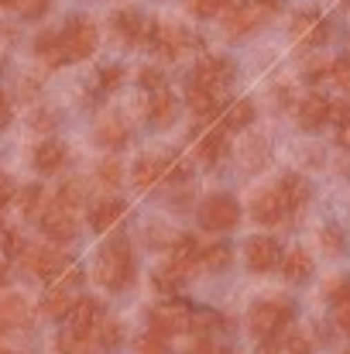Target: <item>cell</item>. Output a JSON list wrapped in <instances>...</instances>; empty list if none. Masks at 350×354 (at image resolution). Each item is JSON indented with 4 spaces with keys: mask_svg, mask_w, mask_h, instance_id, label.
<instances>
[{
    "mask_svg": "<svg viewBox=\"0 0 350 354\" xmlns=\"http://www.w3.org/2000/svg\"><path fill=\"white\" fill-rule=\"evenodd\" d=\"M0 354H14V351H10V348H0Z\"/></svg>",
    "mask_w": 350,
    "mask_h": 354,
    "instance_id": "obj_54",
    "label": "cell"
},
{
    "mask_svg": "<svg viewBox=\"0 0 350 354\" xmlns=\"http://www.w3.org/2000/svg\"><path fill=\"white\" fill-rule=\"evenodd\" d=\"M120 80H124V69H120V66H110V69L100 73V86H104V90H114Z\"/></svg>",
    "mask_w": 350,
    "mask_h": 354,
    "instance_id": "obj_45",
    "label": "cell"
},
{
    "mask_svg": "<svg viewBox=\"0 0 350 354\" xmlns=\"http://www.w3.org/2000/svg\"><path fill=\"white\" fill-rule=\"evenodd\" d=\"M35 52H38V55L48 62V66H62V62H66L59 35H38V41H35Z\"/></svg>",
    "mask_w": 350,
    "mask_h": 354,
    "instance_id": "obj_34",
    "label": "cell"
},
{
    "mask_svg": "<svg viewBox=\"0 0 350 354\" xmlns=\"http://www.w3.org/2000/svg\"><path fill=\"white\" fill-rule=\"evenodd\" d=\"M66 162H69V148H66L59 138H48V141H41V145L31 151V165H35L41 176H55Z\"/></svg>",
    "mask_w": 350,
    "mask_h": 354,
    "instance_id": "obj_19",
    "label": "cell"
},
{
    "mask_svg": "<svg viewBox=\"0 0 350 354\" xmlns=\"http://www.w3.org/2000/svg\"><path fill=\"white\" fill-rule=\"evenodd\" d=\"M330 80H333L344 93H350V59H337V62H330Z\"/></svg>",
    "mask_w": 350,
    "mask_h": 354,
    "instance_id": "obj_40",
    "label": "cell"
},
{
    "mask_svg": "<svg viewBox=\"0 0 350 354\" xmlns=\"http://www.w3.org/2000/svg\"><path fill=\"white\" fill-rule=\"evenodd\" d=\"M97 141L104 145V148H110V151H120V148H127V141H130V127L124 124L120 118H104L100 120V127H97Z\"/></svg>",
    "mask_w": 350,
    "mask_h": 354,
    "instance_id": "obj_27",
    "label": "cell"
},
{
    "mask_svg": "<svg viewBox=\"0 0 350 354\" xmlns=\"http://www.w3.org/2000/svg\"><path fill=\"white\" fill-rule=\"evenodd\" d=\"M333 324H337V330H340V334H347L350 337V299L333 303Z\"/></svg>",
    "mask_w": 350,
    "mask_h": 354,
    "instance_id": "obj_42",
    "label": "cell"
},
{
    "mask_svg": "<svg viewBox=\"0 0 350 354\" xmlns=\"http://www.w3.org/2000/svg\"><path fill=\"white\" fill-rule=\"evenodd\" d=\"M186 354H217V344H213V337L200 334V337L189 344V351H186Z\"/></svg>",
    "mask_w": 350,
    "mask_h": 354,
    "instance_id": "obj_44",
    "label": "cell"
},
{
    "mask_svg": "<svg viewBox=\"0 0 350 354\" xmlns=\"http://www.w3.org/2000/svg\"><path fill=\"white\" fill-rule=\"evenodd\" d=\"M38 224H41L45 237H48V241H55V244H66V241H72V237H76V214H72L69 207L55 203V200L38 214Z\"/></svg>",
    "mask_w": 350,
    "mask_h": 354,
    "instance_id": "obj_15",
    "label": "cell"
},
{
    "mask_svg": "<svg viewBox=\"0 0 350 354\" xmlns=\"http://www.w3.org/2000/svg\"><path fill=\"white\" fill-rule=\"evenodd\" d=\"M175 118H179V100L165 86L151 90V97H148V120L155 127H168V124H175Z\"/></svg>",
    "mask_w": 350,
    "mask_h": 354,
    "instance_id": "obj_24",
    "label": "cell"
},
{
    "mask_svg": "<svg viewBox=\"0 0 350 354\" xmlns=\"http://www.w3.org/2000/svg\"><path fill=\"white\" fill-rule=\"evenodd\" d=\"M134 354H172V348H168V337L165 334L148 330V334H141L134 341Z\"/></svg>",
    "mask_w": 350,
    "mask_h": 354,
    "instance_id": "obj_35",
    "label": "cell"
},
{
    "mask_svg": "<svg viewBox=\"0 0 350 354\" xmlns=\"http://www.w3.org/2000/svg\"><path fill=\"white\" fill-rule=\"evenodd\" d=\"M233 265V248L227 241H213L200 251V268L203 272H227Z\"/></svg>",
    "mask_w": 350,
    "mask_h": 354,
    "instance_id": "obj_28",
    "label": "cell"
},
{
    "mask_svg": "<svg viewBox=\"0 0 350 354\" xmlns=\"http://www.w3.org/2000/svg\"><path fill=\"white\" fill-rule=\"evenodd\" d=\"M110 28H114V35L130 48V45H144V35H148V21H144V14L141 10H134V7H120L110 14Z\"/></svg>",
    "mask_w": 350,
    "mask_h": 354,
    "instance_id": "obj_17",
    "label": "cell"
},
{
    "mask_svg": "<svg viewBox=\"0 0 350 354\" xmlns=\"http://www.w3.org/2000/svg\"><path fill=\"white\" fill-rule=\"evenodd\" d=\"M55 203H62V207H69L72 214L86 203V186H83V179H66L62 186H59V193H55Z\"/></svg>",
    "mask_w": 350,
    "mask_h": 354,
    "instance_id": "obj_32",
    "label": "cell"
},
{
    "mask_svg": "<svg viewBox=\"0 0 350 354\" xmlns=\"http://www.w3.org/2000/svg\"><path fill=\"white\" fill-rule=\"evenodd\" d=\"M7 124H10V100L0 93V131H3Z\"/></svg>",
    "mask_w": 350,
    "mask_h": 354,
    "instance_id": "obj_50",
    "label": "cell"
},
{
    "mask_svg": "<svg viewBox=\"0 0 350 354\" xmlns=\"http://www.w3.org/2000/svg\"><path fill=\"white\" fill-rule=\"evenodd\" d=\"M313 189L302 176H282L275 186H264L251 196L247 210H251V221L261 224V227H278L282 221L295 217L306 203H309Z\"/></svg>",
    "mask_w": 350,
    "mask_h": 354,
    "instance_id": "obj_1",
    "label": "cell"
},
{
    "mask_svg": "<svg viewBox=\"0 0 350 354\" xmlns=\"http://www.w3.org/2000/svg\"><path fill=\"white\" fill-rule=\"evenodd\" d=\"M55 354H100V348L93 337H76V334L62 330L55 341Z\"/></svg>",
    "mask_w": 350,
    "mask_h": 354,
    "instance_id": "obj_31",
    "label": "cell"
},
{
    "mask_svg": "<svg viewBox=\"0 0 350 354\" xmlns=\"http://www.w3.org/2000/svg\"><path fill=\"white\" fill-rule=\"evenodd\" d=\"M28 320H31V310H28L24 296H17V292L0 296V334L21 330V327H28Z\"/></svg>",
    "mask_w": 350,
    "mask_h": 354,
    "instance_id": "obj_22",
    "label": "cell"
},
{
    "mask_svg": "<svg viewBox=\"0 0 350 354\" xmlns=\"http://www.w3.org/2000/svg\"><path fill=\"white\" fill-rule=\"evenodd\" d=\"M144 45H148L151 52H158L162 59L175 62V59H182V55L196 45V35L186 31L182 24H172V21H162V24H158V21H148Z\"/></svg>",
    "mask_w": 350,
    "mask_h": 354,
    "instance_id": "obj_6",
    "label": "cell"
},
{
    "mask_svg": "<svg viewBox=\"0 0 350 354\" xmlns=\"http://www.w3.org/2000/svg\"><path fill=\"white\" fill-rule=\"evenodd\" d=\"M282 0H231L224 7V31L231 38H244L251 31H257L271 14H278Z\"/></svg>",
    "mask_w": 350,
    "mask_h": 354,
    "instance_id": "obj_5",
    "label": "cell"
},
{
    "mask_svg": "<svg viewBox=\"0 0 350 354\" xmlns=\"http://www.w3.org/2000/svg\"><path fill=\"white\" fill-rule=\"evenodd\" d=\"M17 210H21L24 217H38V214L45 210V189H41L38 183L24 186V189L17 193Z\"/></svg>",
    "mask_w": 350,
    "mask_h": 354,
    "instance_id": "obj_33",
    "label": "cell"
},
{
    "mask_svg": "<svg viewBox=\"0 0 350 354\" xmlns=\"http://www.w3.org/2000/svg\"><path fill=\"white\" fill-rule=\"evenodd\" d=\"M196 221L206 234H231L233 227L240 224V203L227 196V193H213L200 203Z\"/></svg>",
    "mask_w": 350,
    "mask_h": 354,
    "instance_id": "obj_7",
    "label": "cell"
},
{
    "mask_svg": "<svg viewBox=\"0 0 350 354\" xmlns=\"http://www.w3.org/2000/svg\"><path fill=\"white\" fill-rule=\"evenodd\" d=\"M21 265H24V272H28V275H35V279H55V275H62L72 261H69L62 251H55V248L41 244V248H24Z\"/></svg>",
    "mask_w": 350,
    "mask_h": 354,
    "instance_id": "obj_13",
    "label": "cell"
},
{
    "mask_svg": "<svg viewBox=\"0 0 350 354\" xmlns=\"http://www.w3.org/2000/svg\"><path fill=\"white\" fill-rule=\"evenodd\" d=\"M282 275L292 282V286H302L309 275H313V254L306 248H292L289 254H282Z\"/></svg>",
    "mask_w": 350,
    "mask_h": 354,
    "instance_id": "obj_25",
    "label": "cell"
},
{
    "mask_svg": "<svg viewBox=\"0 0 350 354\" xmlns=\"http://www.w3.org/2000/svg\"><path fill=\"white\" fill-rule=\"evenodd\" d=\"M327 35H330V28H327V21H323L320 14H313V10L295 14V21H292V38H295V41L316 48V45L327 41Z\"/></svg>",
    "mask_w": 350,
    "mask_h": 354,
    "instance_id": "obj_20",
    "label": "cell"
},
{
    "mask_svg": "<svg viewBox=\"0 0 350 354\" xmlns=\"http://www.w3.org/2000/svg\"><path fill=\"white\" fill-rule=\"evenodd\" d=\"M148 324H151V330H158V334H165V337L186 334V330L193 327V310H189V303H182V299H165V303H158V306L148 313Z\"/></svg>",
    "mask_w": 350,
    "mask_h": 354,
    "instance_id": "obj_10",
    "label": "cell"
},
{
    "mask_svg": "<svg viewBox=\"0 0 350 354\" xmlns=\"http://www.w3.org/2000/svg\"><path fill=\"white\" fill-rule=\"evenodd\" d=\"M227 3L231 0H186V10L193 17H217V14H224Z\"/></svg>",
    "mask_w": 350,
    "mask_h": 354,
    "instance_id": "obj_38",
    "label": "cell"
},
{
    "mask_svg": "<svg viewBox=\"0 0 350 354\" xmlns=\"http://www.w3.org/2000/svg\"><path fill=\"white\" fill-rule=\"evenodd\" d=\"M327 76H330V66H327V62H309V66H306V80H309V83H320V80H327Z\"/></svg>",
    "mask_w": 350,
    "mask_h": 354,
    "instance_id": "obj_47",
    "label": "cell"
},
{
    "mask_svg": "<svg viewBox=\"0 0 350 354\" xmlns=\"http://www.w3.org/2000/svg\"><path fill=\"white\" fill-rule=\"evenodd\" d=\"M48 7H52V0H14L10 10H17L24 21H38V17L48 14Z\"/></svg>",
    "mask_w": 350,
    "mask_h": 354,
    "instance_id": "obj_37",
    "label": "cell"
},
{
    "mask_svg": "<svg viewBox=\"0 0 350 354\" xmlns=\"http://www.w3.org/2000/svg\"><path fill=\"white\" fill-rule=\"evenodd\" d=\"M24 237L17 234V231H0V251L7 254V258H21L24 254Z\"/></svg>",
    "mask_w": 350,
    "mask_h": 354,
    "instance_id": "obj_39",
    "label": "cell"
},
{
    "mask_svg": "<svg viewBox=\"0 0 350 354\" xmlns=\"http://www.w3.org/2000/svg\"><path fill=\"white\" fill-rule=\"evenodd\" d=\"M10 200H14V183H10V176L0 172V210H3Z\"/></svg>",
    "mask_w": 350,
    "mask_h": 354,
    "instance_id": "obj_48",
    "label": "cell"
},
{
    "mask_svg": "<svg viewBox=\"0 0 350 354\" xmlns=\"http://www.w3.org/2000/svg\"><path fill=\"white\" fill-rule=\"evenodd\" d=\"M295 118H299V124H302L306 131H320V127L330 120V100H327L323 93H309V97L299 100Z\"/></svg>",
    "mask_w": 350,
    "mask_h": 354,
    "instance_id": "obj_23",
    "label": "cell"
},
{
    "mask_svg": "<svg viewBox=\"0 0 350 354\" xmlns=\"http://www.w3.org/2000/svg\"><path fill=\"white\" fill-rule=\"evenodd\" d=\"M344 354H350V351H344Z\"/></svg>",
    "mask_w": 350,
    "mask_h": 354,
    "instance_id": "obj_55",
    "label": "cell"
},
{
    "mask_svg": "<svg viewBox=\"0 0 350 354\" xmlns=\"http://www.w3.org/2000/svg\"><path fill=\"white\" fill-rule=\"evenodd\" d=\"M130 183L134 189H151L158 183H172V186H186L189 183V172L175 162V155L168 151H144L137 162H134V172H130Z\"/></svg>",
    "mask_w": 350,
    "mask_h": 354,
    "instance_id": "obj_3",
    "label": "cell"
},
{
    "mask_svg": "<svg viewBox=\"0 0 350 354\" xmlns=\"http://www.w3.org/2000/svg\"><path fill=\"white\" fill-rule=\"evenodd\" d=\"M337 141H340V148L350 151V118L344 120V124H337Z\"/></svg>",
    "mask_w": 350,
    "mask_h": 354,
    "instance_id": "obj_49",
    "label": "cell"
},
{
    "mask_svg": "<svg viewBox=\"0 0 350 354\" xmlns=\"http://www.w3.org/2000/svg\"><path fill=\"white\" fill-rule=\"evenodd\" d=\"M127 217V207H124V200H117V196H107V200H97L93 203V210H90V227L97 231V234H110L120 227V221Z\"/></svg>",
    "mask_w": 350,
    "mask_h": 354,
    "instance_id": "obj_18",
    "label": "cell"
},
{
    "mask_svg": "<svg viewBox=\"0 0 350 354\" xmlns=\"http://www.w3.org/2000/svg\"><path fill=\"white\" fill-rule=\"evenodd\" d=\"M186 100H189V107H193V114H196V118H217V114L224 111V100H227V97H220V93H210V90H203V86L189 83V90H186Z\"/></svg>",
    "mask_w": 350,
    "mask_h": 354,
    "instance_id": "obj_26",
    "label": "cell"
},
{
    "mask_svg": "<svg viewBox=\"0 0 350 354\" xmlns=\"http://www.w3.org/2000/svg\"><path fill=\"white\" fill-rule=\"evenodd\" d=\"M200 241L193 234H175L172 237V244H168V272L179 279V282H186L189 275H196L200 272Z\"/></svg>",
    "mask_w": 350,
    "mask_h": 354,
    "instance_id": "obj_12",
    "label": "cell"
},
{
    "mask_svg": "<svg viewBox=\"0 0 350 354\" xmlns=\"http://www.w3.org/2000/svg\"><path fill=\"white\" fill-rule=\"evenodd\" d=\"M327 299H330V303L350 299V279H330V282H327Z\"/></svg>",
    "mask_w": 350,
    "mask_h": 354,
    "instance_id": "obj_41",
    "label": "cell"
},
{
    "mask_svg": "<svg viewBox=\"0 0 350 354\" xmlns=\"http://www.w3.org/2000/svg\"><path fill=\"white\" fill-rule=\"evenodd\" d=\"M97 183H100L104 189H117V186L124 183V165H120L117 158L100 162V169H97Z\"/></svg>",
    "mask_w": 350,
    "mask_h": 354,
    "instance_id": "obj_36",
    "label": "cell"
},
{
    "mask_svg": "<svg viewBox=\"0 0 350 354\" xmlns=\"http://www.w3.org/2000/svg\"><path fill=\"white\" fill-rule=\"evenodd\" d=\"M323 237H327V244H330L333 251H340V231H337V227H330V231H323Z\"/></svg>",
    "mask_w": 350,
    "mask_h": 354,
    "instance_id": "obj_51",
    "label": "cell"
},
{
    "mask_svg": "<svg viewBox=\"0 0 350 354\" xmlns=\"http://www.w3.org/2000/svg\"><path fill=\"white\" fill-rule=\"evenodd\" d=\"M134 272H137L134 268V251L124 241H110V244L100 248L97 265H93V279H97L100 289H107V292L127 289L134 282Z\"/></svg>",
    "mask_w": 350,
    "mask_h": 354,
    "instance_id": "obj_2",
    "label": "cell"
},
{
    "mask_svg": "<svg viewBox=\"0 0 350 354\" xmlns=\"http://www.w3.org/2000/svg\"><path fill=\"white\" fill-rule=\"evenodd\" d=\"M193 155L203 162V165H220V158L227 155V127H210L196 138V148Z\"/></svg>",
    "mask_w": 350,
    "mask_h": 354,
    "instance_id": "obj_21",
    "label": "cell"
},
{
    "mask_svg": "<svg viewBox=\"0 0 350 354\" xmlns=\"http://www.w3.org/2000/svg\"><path fill=\"white\" fill-rule=\"evenodd\" d=\"M141 86H144V90H162V86H165V76H162L155 66H144V69H141Z\"/></svg>",
    "mask_w": 350,
    "mask_h": 354,
    "instance_id": "obj_43",
    "label": "cell"
},
{
    "mask_svg": "<svg viewBox=\"0 0 350 354\" xmlns=\"http://www.w3.org/2000/svg\"><path fill=\"white\" fill-rule=\"evenodd\" d=\"M120 337H124V330H120V324H117L114 317H100V324H97V330H93V341H97V348L100 351H114L117 344H120Z\"/></svg>",
    "mask_w": 350,
    "mask_h": 354,
    "instance_id": "obj_30",
    "label": "cell"
},
{
    "mask_svg": "<svg viewBox=\"0 0 350 354\" xmlns=\"http://www.w3.org/2000/svg\"><path fill=\"white\" fill-rule=\"evenodd\" d=\"M292 320H295V306L289 299H257L247 313V327L261 344L282 337L292 327Z\"/></svg>",
    "mask_w": 350,
    "mask_h": 354,
    "instance_id": "obj_4",
    "label": "cell"
},
{
    "mask_svg": "<svg viewBox=\"0 0 350 354\" xmlns=\"http://www.w3.org/2000/svg\"><path fill=\"white\" fill-rule=\"evenodd\" d=\"M347 118H350L347 100H330V120H333V124H344Z\"/></svg>",
    "mask_w": 350,
    "mask_h": 354,
    "instance_id": "obj_46",
    "label": "cell"
},
{
    "mask_svg": "<svg viewBox=\"0 0 350 354\" xmlns=\"http://www.w3.org/2000/svg\"><path fill=\"white\" fill-rule=\"evenodd\" d=\"M251 120H254V104L251 100H233L231 107L220 111V127H227V131L251 127Z\"/></svg>",
    "mask_w": 350,
    "mask_h": 354,
    "instance_id": "obj_29",
    "label": "cell"
},
{
    "mask_svg": "<svg viewBox=\"0 0 350 354\" xmlns=\"http://www.w3.org/2000/svg\"><path fill=\"white\" fill-rule=\"evenodd\" d=\"M193 83L210 90V93L227 97V86L233 83V62L224 59V55H203L193 69Z\"/></svg>",
    "mask_w": 350,
    "mask_h": 354,
    "instance_id": "obj_11",
    "label": "cell"
},
{
    "mask_svg": "<svg viewBox=\"0 0 350 354\" xmlns=\"http://www.w3.org/2000/svg\"><path fill=\"white\" fill-rule=\"evenodd\" d=\"M59 41H62V55L66 62H83L97 52V24L83 14L69 17L66 28L59 31Z\"/></svg>",
    "mask_w": 350,
    "mask_h": 354,
    "instance_id": "obj_8",
    "label": "cell"
},
{
    "mask_svg": "<svg viewBox=\"0 0 350 354\" xmlns=\"http://www.w3.org/2000/svg\"><path fill=\"white\" fill-rule=\"evenodd\" d=\"M244 261H247V268L257 272V275H261V272H275V268L282 265V244L268 234L251 237V241L244 244Z\"/></svg>",
    "mask_w": 350,
    "mask_h": 354,
    "instance_id": "obj_14",
    "label": "cell"
},
{
    "mask_svg": "<svg viewBox=\"0 0 350 354\" xmlns=\"http://www.w3.org/2000/svg\"><path fill=\"white\" fill-rule=\"evenodd\" d=\"M100 317H104V313H100V303L90 299V296H83V299H76V303L69 306V313H66V330L76 334V337H93Z\"/></svg>",
    "mask_w": 350,
    "mask_h": 354,
    "instance_id": "obj_16",
    "label": "cell"
},
{
    "mask_svg": "<svg viewBox=\"0 0 350 354\" xmlns=\"http://www.w3.org/2000/svg\"><path fill=\"white\" fill-rule=\"evenodd\" d=\"M79 282H83V272H79L76 265H69L62 275L52 279V286H48V292H45V299H41V310H45L48 317L62 320V317L69 313V306L76 303V286H79Z\"/></svg>",
    "mask_w": 350,
    "mask_h": 354,
    "instance_id": "obj_9",
    "label": "cell"
},
{
    "mask_svg": "<svg viewBox=\"0 0 350 354\" xmlns=\"http://www.w3.org/2000/svg\"><path fill=\"white\" fill-rule=\"evenodd\" d=\"M0 7H7V10H10V7H14V0H0Z\"/></svg>",
    "mask_w": 350,
    "mask_h": 354,
    "instance_id": "obj_53",
    "label": "cell"
},
{
    "mask_svg": "<svg viewBox=\"0 0 350 354\" xmlns=\"http://www.w3.org/2000/svg\"><path fill=\"white\" fill-rule=\"evenodd\" d=\"M7 279H10V265H7V261L0 258V289L7 286Z\"/></svg>",
    "mask_w": 350,
    "mask_h": 354,
    "instance_id": "obj_52",
    "label": "cell"
}]
</instances>
